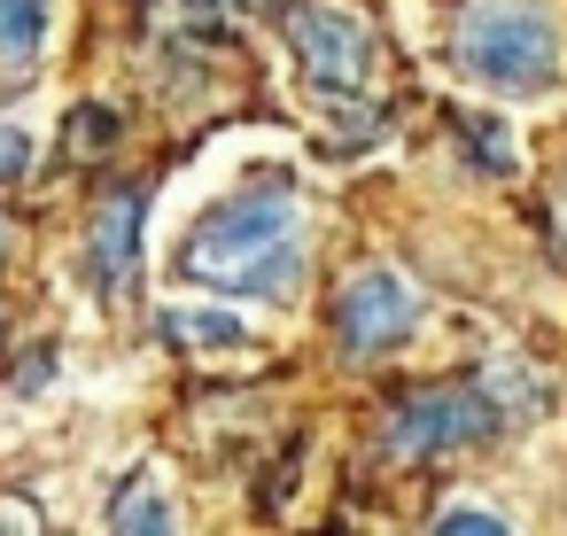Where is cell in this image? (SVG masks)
Here are the masks:
<instances>
[{"mask_svg":"<svg viewBox=\"0 0 567 536\" xmlns=\"http://www.w3.org/2000/svg\"><path fill=\"white\" fill-rule=\"evenodd\" d=\"M497 133H505L497 117H474V125H466V141H474V156H482V164H513V148H505Z\"/></svg>","mask_w":567,"mask_h":536,"instance_id":"7c38bea8","label":"cell"},{"mask_svg":"<svg viewBox=\"0 0 567 536\" xmlns=\"http://www.w3.org/2000/svg\"><path fill=\"white\" fill-rule=\"evenodd\" d=\"M55 32V0H0V71L24 79Z\"/></svg>","mask_w":567,"mask_h":536,"instance_id":"52a82bcc","label":"cell"},{"mask_svg":"<svg viewBox=\"0 0 567 536\" xmlns=\"http://www.w3.org/2000/svg\"><path fill=\"white\" fill-rule=\"evenodd\" d=\"M133 257H141V195L117 187V195L94 210V226H86V280H94L102 296H117V288L133 280Z\"/></svg>","mask_w":567,"mask_h":536,"instance_id":"8992f818","label":"cell"},{"mask_svg":"<svg viewBox=\"0 0 567 536\" xmlns=\"http://www.w3.org/2000/svg\"><path fill=\"white\" fill-rule=\"evenodd\" d=\"M451 63L466 86L497 102H536L559 86V17L551 0H466L451 32Z\"/></svg>","mask_w":567,"mask_h":536,"instance_id":"7a4b0ae2","label":"cell"},{"mask_svg":"<svg viewBox=\"0 0 567 536\" xmlns=\"http://www.w3.org/2000/svg\"><path fill=\"white\" fill-rule=\"evenodd\" d=\"M505 427V404L489 396V381H443V389H420L389 412L381 427V451L389 458H435V451H466V443H489Z\"/></svg>","mask_w":567,"mask_h":536,"instance_id":"3957f363","label":"cell"},{"mask_svg":"<svg viewBox=\"0 0 567 536\" xmlns=\"http://www.w3.org/2000/svg\"><path fill=\"white\" fill-rule=\"evenodd\" d=\"M110 528H172V505H164V489H156V482L125 489V497H117V513H110Z\"/></svg>","mask_w":567,"mask_h":536,"instance_id":"9c48e42d","label":"cell"},{"mask_svg":"<svg viewBox=\"0 0 567 536\" xmlns=\"http://www.w3.org/2000/svg\"><path fill=\"white\" fill-rule=\"evenodd\" d=\"M179 272L226 296H257V303H288L303 280V195L288 172H265L234 195H218L187 241H179Z\"/></svg>","mask_w":567,"mask_h":536,"instance_id":"6da1fadb","label":"cell"},{"mask_svg":"<svg viewBox=\"0 0 567 536\" xmlns=\"http://www.w3.org/2000/svg\"><path fill=\"white\" fill-rule=\"evenodd\" d=\"M288 48L311 71V86H327V94H365V79H373V32H365L358 9H342V0H296L288 9Z\"/></svg>","mask_w":567,"mask_h":536,"instance_id":"277c9868","label":"cell"},{"mask_svg":"<svg viewBox=\"0 0 567 536\" xmlns=\"http://www.w3.org/2000/svg\"><path fill=\"white\" fill-rule=\"evenodd\" d=\"M0 249H9V226H0Z\"/></svg>","mask_w":567,"mask_h":536,"instance_id":"5bb4252c","label":"cell"},{"mask_svg":"<svg viewBox=\"0 0 567 536\" xmlns=\"http://www.w3.org/2000/svg\"><path fill=\"white\" fill-rule=\"evenodd\" d=\"M435 528H474V536H497L505 520H497V513H474V505H451V513H435Z\"/></svg>","mask_w":567,"mask_h":536,"instance_id":"4fadbf2b","label":"cell"},{"mask_svg":"<svg viewBox=\"0 0 567 536\" xmlns=\"http://www.w3.org/2000/svg\"><path fill=\"white\" fill-rule=\"evenodd\" d=\"M164 334L172 342H195V350H241L249 327L234 311H164Z\"/></svg>","mask_w":567,"mask_h":536,"instance_id":"ba28073f","label":"cell"},{"mask_svg":"<svg viewBox=\"0 0 567 536\" xmlns=\"http://www.w3.org/2000/svg\"><path fill=\"white\" fill-rule=\"evenodd\" d=\"M412 327H420V288H412L404 272H389V265L358 272V280L342 288V303H334V342H342L350 358H381V350H396Z\"/></svg>","mask_w":567,"mask_h":536,"instance_id":"5b68a950","label":"cell"},{"mask_svg":"<svg viewBox=\"0 0 567 536\" xmlns=\"http://www.w3.org/2000/svg\"><path fill=\"white\" fill-rule=\"evenodd\" d=\"M110 141H117V117H110V110H102V102H94V110H79V117H71V148H79V156H102V148H110Z\"/></svg>","mask_w":567,"mask_h":536,"instance_id":"8fae6325","label":"cell"},{"mask_svg":"<svg viewBox=\"0 0 567 536\" xmlns=\"http://www.w3.org/2000/svg\"><path fill=\"white\" fill-rule=\"evenodd\" d=\"M24 172H32V125L0 117V187H9V179H24Z\"/></svg>","mask_w":567,"mask_h":536,"instance_id":"30bf717a","label":"cell"}]
</instances>
